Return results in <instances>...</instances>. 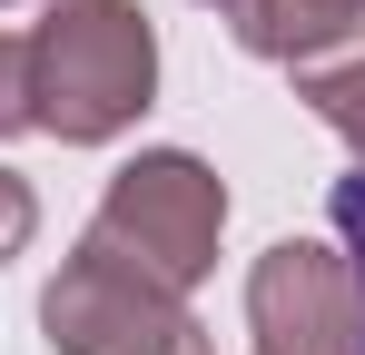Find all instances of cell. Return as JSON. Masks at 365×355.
<instances>
[{"instance_id": "6da1fadb", "label": "cell", "mask_w": 365, "mask_h": 355, "mask_svg": "<svg viewBox=\"0 0 365 355\" xmlns=\"http://www.w3.org/2000/svg\"><path fill=\"white\" fill-rule=\"evenodd\" d=\"M158 89V40L138 0H50L30 30V128L69 148L119 138Z\"/></svg>"}, {"instance_id": "7a4b0ae2", "label": "cell", "mask_w": 365, "mask_h": 355, "mask_svg": "<svg viewBox=\"0 0 365 355\" xmlns=\"http://www.w3.org/2000/svg\"><path fill=\"white\" fill-rule=\"evenodd\" d=\"M217 227H227L217 168H197L187 148H148V158H128V168L109 178L89 247H109L119 267H138V277H158V287L187 296L217 267Z\"/></svg>"}, {"instance_id": "3957f363", "label": "cell", "mask_w": 365, "mask_h": 355, "mask_svg": "<svg viewBox=\"0 0 365 355\" xmlns=\"http://www.w3.org/2000/svg\"><path fill=\"white\" fill-rule=\"evenodd\" d=\"M40 326H50L60 355H217L178 287L119 267V257L89 247V237H79V257H60V277L40 296Z\"/></svg>"}, {"instance_id": "277c9868", "label": "cell", "mask_w": 365, "mask_h": 355, "mask_svg": "<svg viewBox=\"0 0 365 355\" xmlns=\"http://www.w3.org/2000/svg\"><path fill=\"white\" fill-rule=\"evenodd\" d=\"M247 326L257 355H365V316H356V277L336 247L316 237H277L247 277Z\"/></svg>"}, {"instance_id": "5b68a950", "label": "cell", "mask_w": 365, "mask_h": 355, "mask_svg": "<svg viewBox=\"0 0 365 355\" xmlns=\"http://www.w3.org/2000/svg\"><path fill=\"white\" fill-rule=\"evenodd\" d=\"M297 99L365 158V40H356L346 59H306V69H297Z\"/></svg>"}, {"instance_id": "8992f818", "label": "cell", "mask_w": 365, "mask_h": 355, "mask_svg": "<svg viewBox=\"0 0 365 355\" xmlns=\"http://www.w3.org/2000/svg\"><path fill=\"white\" fill-rule=\"evenodd\" d=\"M30 128V30H0V138Z\"/></svg>"}, {"instance_id": "52a82bcc", "label": "cell", "mask_w": 365, "mask_h": 355, "mask_svg": "<svg viewBox=\"0 0 365 355\" xmlns=\"http://www.w3.org/2000/svg\"><path fill=\"white\" fill-rule=\"evenodd\" d=\"M336 237H346V277H356V316H365V168L336 187Z\"/></svg>"}, {"instance_id": "ba28073f", "label": "cell", "mask_w": 365, "mask_h": 355, "mask_svg": "<svg viewBox=\"0 0 365 355\" xmlns=\"http://www.w3.org/2000/svg\"><path fill=\"white\" fill-rule=\"evenodd\" d=\"M30 227H40V197L0 168V257H20V247H30Z\"/></svg>"}, {"instance_id": "9c48e42d", "label": "cell", "mask_w": 365, "mask_h": 355, "mask_svg": "<svg viewBox=\"0 0 365 355\" xmlns=\"http://www.w3.org/2000/svg\"><path fill=\"white\" fill-rule=\"evenodd\" d=\"M207 10H227V0H207Z\"/></svg>"}]
</instances>
